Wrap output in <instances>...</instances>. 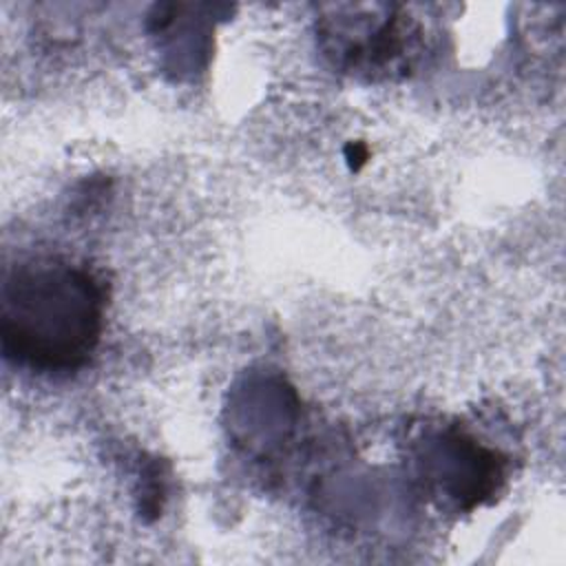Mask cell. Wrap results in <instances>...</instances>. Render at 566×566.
Segmentation results:
<instances>
[{
	"instance_id": "1",
	"label": "cell",
	"mask_w": 566,
	"mask_h": 566,
	"mask_svg": "<svg viewBox=\"0 0 566 566\" xmlns=\"http://www.w3.org/2000/svg\"><path fill=\"white\" fill-rule=\"evenodd\" d=\"M99 334L93 281L66 265L15 270L2 290V343L9 356L44 369L80 365Z\"/></svg>"
}]
</instances>
